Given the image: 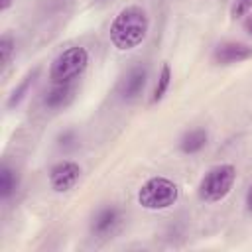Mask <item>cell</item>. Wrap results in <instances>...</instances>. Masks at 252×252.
<instances>
[{
    "mask_svg": "<svg viewBox=\"0 0 252 252\" xmlns=\"http://www.w3.org/2000/svg\"><path fill=\"white\" fill-rule=\"evenodd\" d=\"M14 51H16V41H14V37H12L10 33H4V35L0 37V61H2V67H8V63H10L12 55H14Z\"/></svg>",
    "mask_w": 252,
    "mask_h": 252,
    "instance_id": "14",
    "label": "cell"
},
{
    "mask_svg": "<svg viewBox=\"0 0 252 252\" xmlns=\"http://www.w3.org/2000/svg\"><path fill=\"white\" fill-rule=\"evenodd\" d=\"M207 140H209V134L203 128H193V130H189L181 136L179 150L183 154H197L207 146Z\"/></svg>",
    "mask_w": 252,
    "mask_h": 252,
    "instance_id": "9",
    "label": "cell"
},
{
    "mask_svg": "<svg viewBox=\"0 0 252 252\" xmlns=\"http://www.w3.org/2000/svg\"><path fill=\"white\" fill-rule=\"evenodd\" d=\"M234 181H236V167L232 163L213 165L201 177L197 185V195L205 203H219L230 193Z\"/></svg>",
    "mask_w": 252,
    "mask_h": 252,
    "instance_id": "3",
    "label": "cell"
},
{
    "mask_svg": "<svg viewBox=\"0 0 252 252\" xmlns=\"http://www.w3.org/2000/svg\"><path fill=\"white\" fill-rule=\"evenodd\" d=\"M35 77H37V71L28 73V75L22 79V83H20V85L10 93V96H8V102H6V106H8V108H14V106H18V104L24 100V96L28 94V91H30V87L33 85Z\"/></svg>",
    "mask_w": 252,
    "mask_h": 252,
    "instance_id": "13",
    "label": "cell"
},
{
    "mask_svg": "<svg viewBox=\"0 0 252 252\" xmlns=\"http://www.w3.org/2000/svg\"><path fill=\"white\" fill-rule=\"evenodd\" d=\"M138 205L148 211H163L177 203L179 199V185L167 177H150L138 189Z\"/></svg>",
    "mask_w": 252,
    "mask_h": 252,
    "instance_id": "2",
    "label": "cell"
},
{
    "mask_svg": "<svg viewBox=\"0 0 252 252\" xmlns=\"http://www.w3.org/2000/svg\"><path fill=\"white\" fill-rule=\"evenodd\" d=\"M73 140H75V134H73V132H65V134H61V136H59L61 146H69Z\"/></svg>",
    "mask_w": 252,
    "mask_h": 252,
    "instance_id": "16",
    "label": "cell"
},
{
    "mask_svg": "<svg viewBox=\"0 0 252 252\" xmlns=\"http://www.w3.org/2000/svg\"><path fill=\"white\" fill-rule=\"evenodd\" d=\"M16 187H18L16 171L12 167H8V165H2V169H0V199L2 201L10 199L14 195V191H16Z\"/></svg>",
    "mask_w": 252,
    "mask_h": 252,
    "instance_id": "11",
    "label": "cell"
},
{
    "mask_svg": "<svg viewBox=\"0 0 252 252\" xmlns=\"http://www.w3.org/2000/svg\"><path fill=\"white\" fill-rule=\"evenodd\" d=\"M252 8V0H234L232 8H230V16L236 20V18H242L248 14V10Z\"/></svg>",
    "mask_w": 252,
    "mask_h": 252,
    "instance_id": "15",
    "label": "cell"
},
{
    "mask_svg": "<svg viewBox=\"0 0 252 252\" xmlns=\"http://www.w3.org/2000/svg\"><path fill=\"white\" fill-rule=\"evenodd\" d=\"M89 65V51L81 45L63 49L49 67V81L53 85H67L77 79Z\"/></svg>",
    "mask_w": 252,
    "mask_h": 252,
    "instance_id": "4",
    "label": "cell"
},
{
    "mask_svg": "<svg viewBox=\"0 0 252 252\" xmlns=\"http://www.w3.org/2000/svg\"><path fill=\"white\" fill-rule=\"evenodd\" d=\"M244 205H246V211H248V213H252V185H250V187H248V191H246Z\"/></svg>",
    "mask_w": 252,
    "mask_h": 252,
    "instance_id": "17",
    "label": "cell"
},
{
    "mask_svg": "<svg viewBox=\"0 0 252 252\" xmlns=\"http://www.w3.org/2000/svg\"><path fill=\"white\" fill-rule=\"evenodd\" d=\"M248 59H252V47L242 41H224L213 51V61L217 65H232Z\"/></svg>",
    "mask_w": 252,
    "mask_h": 252,
    "instance_id": "7",
    "label": "cell"
},
{
    "mask_svg": "<svg viewBox=\"0 0 252 252\" xmlns=\"http://www.w3.org/2000/svg\"><path fill=\"white\" fill-rule=\"evenodd\" d=\"M71 93H73V89H71L69 83H67V85H53V89L45 93L43 104H45L47 108H61V106H65V104L69 102Z\"/></svg>",
    "mask_w": 252,
    "mask_h": 252,
    "instance_id": "10",
    "label": "cell"
},
{
    "mask_svg": "<svg viewBox=\"0 0 252 252\" xmlns=\"http://www.w3.org/2000/svg\"><path fill=\"white\" fill-rule=\"evenodd\" d=\"M148 30H150V18L146 10L136 4L126 6L114 16L110 24L108 30L110 43L120 51H130L146 39Z\"/></svg>",
    "mask_w": 252,
    "mask_h": 252,
    "instance_id": "1",
    "label": "cell"
},
{
    "mask_svg": "<svg viewBox=\"0 0 252 252\" xmlns=\"http://www.w3.org/2000/svg\"><path fill=\"white\" fill-rule=\"evenodd\" d=\"M244 30L252 35V16H248V18H246V22H244Z\"/></svg>",
    "mask_w": 252,
    "mask_h": 252,
    "instance_id": "19",
    "label": "cell"
},
{
    "mask_svg": "<svg viewBox=\"0 0 252 252\" xmlns=\"http://www.w3.org/2000/svg\"><path fill=\"white\" fill-rule=\"evenodd\" d=\"M169 85H171V67H169L167 63H163V65H161V69H159L158 83H156L154 94H152V98H150V104L159 102V100L165 96V93L169 91Z\"/></svg>",
    "mask_w": 252,
    "mask_h": 252,
    "instance_id": "12",
    "label": "cell"
},
{
    "mask_svg": "<svg viewBox=\"0 0 252 252\" xmlns=\"http://www.w3.org/2000/svg\"><path fill=\"white\" fill-rule=\"evenodd\" d=\"M14 0H0V12H6L10 6H12Z\"/></svg>",
    "mask_w": 252,
    "mask_h": 252,
    "instance_id": "18",
    "label": "cell"
},
{
    "mask_svg": "<svg viewBox=\"0 0 252 252\" xmlns=\"http://www.w3.org/2000/svg\"><path fill=\"white\" fill-rule=\"evenodd\" d=\"M81 177V165L77 161H71V159H65V161H59L51 167L49 171V185L53 191L57 193H63V191H69Z\"/></svg>",
    "mask_w": 252,
    "mask_h": 252,
    "instance_id": "6",
    "label": "cell"
},
{
    "mask_svg": "<svg viewBox=\"0 0 252 252\" xmlns=\"http://www.w3.org/2000/svg\"><path fill=\"white\" fill-rule=\"evenodd\" d=\"M118 220H120V211H118L116 207H112V205L102 207V209L93 217L91 232H93L94 236H106V234H110V232L116 228Z\"/></svg>",
    "mask_w": 252,
    "mask_h": 252,
    "instance_id": "8",
    "label": "cell"
},
{
    "mask_svg": "<svg viewBox=\"0 0 252 252\" xmlns=\"http://www.w3.org/2000/svg\"><path fill=\"white\" fill-rule=\"evenodd\" d=\"M146 83H148V67L146 65H136L120 79V83L116 87V93L122 100L132 102L144 93Z\"/></svg>",
    "mask_w": 252,
    "mask_h": 252,
    "instance_id": "5",
    "label": "cell"
}]
</instances>
